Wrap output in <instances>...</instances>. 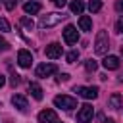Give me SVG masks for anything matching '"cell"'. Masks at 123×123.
I'll return each mask as SVG.
<instances>
[{"label":"cell","mask_w":123,"mask_h":123,"mask_svg":"<svg viewBox=\"0 0 123 123\" xmlns=\"http://www.w3.org/2000/svg\"><path fill=\"white\" fill-rule=\"evenodd\" d=\"M4 85H6V77H4V75H2V73H0V88H2V86H4Z\"/></svg>","instance_id":"cell-30"},{"label":"cell","mask_w":123,"mask_h":123,"mask_svg":"<svg viewBox=\"0 0 123 123\" xmlns=\"http://www.w3.org/2000/svg\"><path fill=\"white\" fill-rule=\"evenodd\" d=\"M92 115H94V108L90 104H85V106H81V110L77 113V121L79 123H88V121H92Z\"/></svg>","instance_id":"cell-6"},{"label":"cell","mask_w":123,"mask_h":123,"mask_svg":"<svg viewBox=\"0 0 123 123\" xmlns=\"http://www.w3.org/2000/svg\"><path fill=\"white\" fill-rule=\"evenodd\" d=\"M17 63H19L21 67H31V63H33L31 52H29V50H19V52H17Z\"/></svg>","instance_id":"cell-10"},{"label":"cell","mask_w":123,"mask_h":123,"mask_svg":"<svg viewBox=\"0 0 123 123\" xmlns=\"http://www.w3.org/2000/svg\"><path fill=\"white\" fill-rule=\"evenodd\" d=\"M121 56H123V46H121Z\"/></svg>","instance_id":"cell-33"},{"label":"cell","mask_w":123,"mask_h":123,"mask_svg":"<svg viewBox=\"0 0 123 123\" xmlns=\"http://www.w3.org/2000/svg\"><path fill=\"white\" fill-rule=\"evenodd\" d=\"M63 17H65L63 13L52 12V13H46V15H42V17H40V21H38V25H40L42 29H48V27H54V25H58V23H60Z\"/></svg>","instance_id":"cell-3"},{"label":"cell","mask_w":123,"mask_h":123,"mask_svg":"<svg viewBox=\"0 0 123 123\" xmlns=\"http://www.w3.org/2000/svg\"><path fill=\"white\" fill-rule=\"evenodd\" d=\"M115 31H117V33H123V17L117 19V23H115Z\"/></svg>","instance_id":"cell-26"},{"label":"cell","mask_w":123,"mask_h":123,"mask_svg":"<svg viewBox=\"0 0 123 123\" xmlns=\"http://www.w3.org/2000/svg\"><path fill=\"white\" fill-rule=\"evenodd\" d=\"M75 92L83 96L85 100H94L98 98V86H75Z\"/></svg>","instance_id":"cell-5"},{"label":"cell","mask_w":123,"mask_h":123,"mask_svg":"<svg viewBox=\"0 0 123 123\" xmlns=\"http://www.w3.org/2000/svg\"><path fill=\"white\" fill-rule=\"evenodd\" d=\"M0 31H2V33H8V31H10V23H8L4 17H0Z\"/></svg>","instance_id":"cell-22"},{"label":"cell","mask_w":123,"mask_h":123,"mask_svg":"<svg viewBox=\"0 0 123 123\" xmlns=\"http://www.w3.org/2000/svg\"><path fill=\"white\" fill-rule=\"evenodd\" d=\"M56 71H58V65H56V63H40V65H37L35 75H37L38 79H46V77L54 75Z\"/></svg>","instance_id":"cell-4"},{"label":"cell","mask_w":123,"mask_h":123,"mask_svg":"<svg viewBox=\"0 0 123 123\" xmlns=\"http://www.w3.org/2000/svg\"><path fill=\"white\" fill-rule=\"evenodd\" d=\"M6 50H10V42L4 37H0V52H6Z\"/></svg>","instance_id":"cell-23"},{"label":"cell","mask_w":123,"mask_h":123,"mask_svg":"<svg viewBox=\"0 0 123 123\" xmlns=\"http://www.w3.org/2000/svg\"><path fill=\"white\" fill-rule=\"evenodd\" d=\"M19 23H21L27 31H33V29H35V21H33L31 17H27V15H23V17L19 19Z\"/></svg>","instance_id":"cell-18"},{"label":"cell","mask_w":123,"mask_h":123,"mask_svg":"<svg viewBox=\"0 0 123 123\" xmlns=\"http://www.w3.org/2000/svg\"><path fill=\"white\" fill-rule=\"evenodd\" d=\"M85 69H86L88 73H90V71H96V69H98L96 60H92V58H90V60H86V62H85Z\"/></svg>","instance_id":"cell-20"},{"label":"cell","mask_w":123,"mask_h":123,"mask_svg":"<svg viewBox=\"0 0 123 123\" xmlns=\"http://www.w3.org/2000/svg\"><path fill=\"white\" fill-rule=\"evenodd\" d=\"M106 123H115V121H113V119H108V121H106Z\"/></svg>","instance_id":"cell-32"},{"label":"cell","mask_w":123,"mask_h":123,"mask_svg":"<svg viewBox=\"0 0 123 123\" xmlns=\"http://www.w3.org/2000/svg\"><path fill=\"white\" fill-rule=\"evenodd\" d=\"M29 92H31V96L35 98V100H42V86L38 85V83H29Z\"/></svg>","instance_id":"cell-14"},{"label":"cell","mask_w":123,"mask_h":123,"mask_svg":"<svg viewBox=\"0 0 123 123\" xmlns=\"http://www.w3.org/2000/svg\"><path fill=\"white\" fill-rule=\"evenodd\" d=\"M117 81H119V83H123V73H119V77H117Z\"/></svg>","instance_id":"cell-31"},{"label":"cell","mask_w":123,"mask_h":123,"mask_svg":"<svg viewBox=\"0 0 123 123\" xmlns=\"http://www.w3.org/2000/svg\"><path fill=\"white\" fill-rule=\"evenodd\" d=\"M38 123H58V113L54 110H42L38 113Z\"/></svg>","instance_id":"cell-9"},{"label":"cell","mask_w":123,"mask_h":123,"mask_svg":"<svg viewBox=\"0 0 123 123\" xmlns=\"http://www.w3.org/2000/svg\"><path fill=\"white\" fill-rule=\"evenodd\" d=\"M65 60H67V63H75V62L79 60V52H77V50H71V52L65 56Z\"/></svg>","instance_id":"cell-21"},{"label":"cell","mask_w":123,"mask_h":123,"mask_svg":"<svg viewBox=\"0 0 123 123\" xmlns=\"http://www.w3.org/2000/svg\"><path fill=\"white\" fill-rule=\"evenodd\" d=\"M115 10L117 12H123V0H117L115 2Z\"/></svg>","instance_id":"cell-27"},{"label":"cell","mask_w":123,"mask_h":123,"mask_svg":"<svg viewBox=\"0 0 123 123\" xmlns=\"http://www.w3.org/2000/svg\"><path fill=\"white\" fill-rule=\"evenodd\" d=\"M15 2H17V0H4V8H6L8 12H12V10L15 8Z\"/></svg>","instance_id":"cell-24"},{"label":"cell","mask_w":123,"mask_h":123,"mask_svg":"<svg viewBox=\"0 0 123 123\" xmlns=\"http://www.w3.org/2000/svg\"><path fill=\"white\" fill-rule=\"evenodd\" d=\"M44 52H46V58H50V60H58V58L62 56L63 50H62V44H60V42H50V44L46 46Z\"/></svg>","instance_id":"cell-8"},{"label":"cell","mask_w":123,"mask_h":123,"mask_svg":"<svg viewBox=\"0 0 123 123\" xmlns=\"http://www.w3.org/2000/svg\"><path fill=\"white\" fill-rule=\"evenodd\" d=\"M23 12L25 13H38L40 12V2H35V0H31V2H25L23 4Z\"/></svg>","instance_id":"cell-13"},{"label":"cell","mask_w":123,"mask_h":123,"mask_svg":"<svg viewBox=\"0 0 123 123\" xmlns=\"http://www.w3.org/2000/svg\"><path fill=\"white\" fill-rule=\"evenodd\" d=\"M63 38H65V42H67V44H75V42L79 40L77 27H75V25H67V27L63 29Z\"/></svg>","instance_id":"cell-7"},{"label":"cell","mask_w":123,"mask_h":123,"mask_svg":"<svg viewBox=\"0 0 123 123\" xmlns=\"http://www.w3.org/2000/svg\"><path fill=\"white\" fill-rule=\"evenodd\" d=\"M17 83H19V75H13V77H12V86H15Z\"/></svg>","instance_id":"cell-29"},{"label":"cell","mask_w":123,"mask_h":123,"mask_svg":"<svg viewBox=\"0 0 123 123\" xmlns=\"http://www.w3.org/2000/svg\"><path fill=\"white\" fill-rule=\"evenodd\" d=\"M54 106L60 110H73V108H77V100L67 94H58L54 98Z\"/></svg>","instance_id":"cell-2"},{"label":"cell","mask_w":123,"mask_h":123,"mask_svg":"<svg viewBox=\"0 0 123 123\" xmlns=\"http://www.w3.org/2000/svg\"><path fill=\"white\" fill-rule=\"evenodd\" d=\"M52 4H54L56 8H63V6L67 4V0H52Z\"/></svg>","instance_id":"cell-25"},{"label":"cell","mask_w":123,"mask_h":123,"mask_svg":"<svg viewBox=\"0 0 123 123\" xmlns=\"http://www.w3.org/2000/svg\"><path fill=\"white\" fill-rule=\"evenodd\" d=\"M108 44H110L108 33H106V31H98V35H96V40H94V52H96L98 56L106 54V52H108V48H110Z\"/></svg>","instance_id":"cell-1"},{"label":"cell","mask_w":123,"mask_h":123,"mask_svg":"<svg viewBox=\"0 0 123 123\" xmlns=\"http://www.w3.org/2000/svg\"><path fill=\"white\" fill-rule=\"evenodd\" d=\"M102 65H104L108 71L117 69V67H119V58H117V56H106V58H104V62H102Z\"/></svg>","instance_id":"cell-12"},{"label":"cell","mask_w":123,"mask_h":123,"mask_svg":"<svg viewBox=\"0 0 123 123\" xmlns=\"http://www.w3.org/2000/svg\"><path fill=\"white\" fill-rule=\"evenodd\" d=\"M88 10H90L92 13L100 12V10H102V0H90V2H88Z\"/></svg>","instance_id":"cell-19"},{"label":"cell","mask_w":123,"mask_h":123,"mask_svg":"<svg viewBox=\"0 0 123 123\" xmlns=\"http://www.w3.org/2000/svg\"><path fill=\"white\" fill-rule=\"evenodd\" d=\"M108 108H111V110H119V108H121V94L113 92V94L110 96V100H108Z\"/></svg>","instance_id":"cell-15"},{"label":"cell","mask_w":123,"mask_h":123,"mask_svg":"<svg viewBox=\"0 0 123 123\" xmlns=\"http://www.w3.org/2000/svg\"><path fill=\"white\" fill-rule=\"evenodd\" d=\"M69 10H71L73 13H83V10H85L83 0H73V2L69 4Z\"/></svg>","instance_id":"cell-17"},{"label":"cell","mask_w":123,"mask_h":123,"mask_svg":"<svg viewBox=\"0 0 123 123\" xmlns=\"http://www.w3.org/2000/svg\"><path fill=\"white\" fill-rule=\"evenodd\" d=\"M79 27L83 31H92V19L88 15H81L79 17Z\"/></svg>","instance_id":"cell-16"},{"label":"cell","mask_w":123,"mask_h":123,"mask_svg":"<svg viewBox=\"0 0 123 123\" xmlns=\"http://www.w3.org/2000/svg\"><path fill=\"white\" fill-rule=\"evenodd\" d=\"M12 104H13L19 111H25V110L29 108L27 98H25V96H21V94H13V96H12Z\"/></svg>","instance_id":"cell-11"},{"label":"cell","mask_w":123,"mask_h":123,"mask_svg":"<svg viewBox=\"0 0 123 123\" xmlns=\"http://www.w3.org/2000/svg\"><path fill=\"white\" fill-rule=\"evenodd\" d=\"M58 81H69V73H62V75L58 77Z\"/></svg>","instance_id":"cell-28"}]
</instances>
